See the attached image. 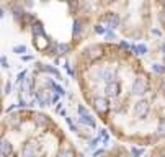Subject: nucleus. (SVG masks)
I'll list each match as a JSON object with an SVG mask.
<instances>
[{
	"instance_id": "41",
	"label": "nucleus",
	"mask_w": 165,
	"mask_h": 157,
	"mask_svg": "<svg viewBox=\"0 0 165 157\" xmlns=\"http://www.w3.org/2000/svg\"><path fill=\"white\" fill-rule=\"evenodd\" d=\"M61 2H69V0H61Z\"/></svg>"
},
{
	"instance_id": "9",
	"label": "nucleus",
	"mask_w": 165,
	"mask_h": 157,
	"mask_svg": "<svg viewBox=\"0 0 165 157\" xmlns=\"http://www.w3.org/2000/svg\"><path fill=\"white\" fill-rule=\"evenodd\" d=\"M87 53H88V58L90 59H100L103 56V49H102V46L95 44V46H90L87 49Z\"/></svg>"
},
{
	"instance_id": "3",
	"label": "nucleus",
	"mask_w": 165,
	"mask_h": 157,
	"mask_svg": "<svg viewBox=\"0 0 165 157\" xmlns=\"http://www.w3.org/2000/svg\"><path fill=\"white\" fill-rule=\"evenodd\" d=\"M93 106L98 113H106L110 110V102L103 97H95L93 98Z\"/></svg>"
},
{
	"instance_id": "26",
	"label": "nucleus",
	"mask_w": 165,
	"mask_h": 157,
	"mask_svg": "<svg viewBox=\"0 0 165 157\" xmlns=\"http://www.w3.org/2000/svg\"><path fill=\"white\" fill-rule=\"evenodd\" d=\"M98 141H100V138H97V139H93V141H90V144H88V147H90V149H95V147H97V144H98Z\"/></svg>"
},
{
	"instance_id": "35",
	"label": "nucleus",
	"mask_w": 165,
	"mask_h": 157,
	"mask_svg": "<svg viewBox=\"0 0 165 157\" xmlns=\"http://www.w3.org/2000/svg\"><path fill=\"white\" fill-rule=\"evenodd\" d=\"M119 44H121V48H131V46H129V44H128V43H126V41H121V43H119Z\"/></svg>"
},
{
	"instance_id": "22",
	"label": "nucleus",
	"mask_w": 165,
	"mask_h": 157,
	"mask_svg": "<svg viewBox=\"0 0 165 157\" xmlns=\"http://www.w3.org/2000/svg\"><path fill=\"white\" fill-rule=\"evenodd\" d=\"M157 131H159V134L162 138H165V119H162L159 123V129H157Z\"/></svg>"
},
{
	"instance_id": "42",
	"label": "nucleus",
	"mask_w": 165,
	"mask_h": 157,
	"mask_svg": "<svg viewBox=\"0 0 165 157\" xmlns=\"http://www.w3.org/2000/svg\"><path fill=\"white\" fill-rule=\"evenodd\" d=\"M163 3H165V0H163Z\"/></svg>"
},
{
	"instance_id": "33",
	"label": "nucleus",
	"mask_w": 165,
	"mask_h": 157,
	"mask_svg": "<svg viewBox=\"0 0 165 157\" xmlns=\"http://www.w3.org/2000/svg\"><path fill=\"white\" fill-rule=\"evenodd\" d=\"M159 20L160 21H165V12H160L159 13Z\"/></svg>"
},
{
	"instance_id": "5",
	"label": "nucleus",
	"mask_w": 165,
	"mask_h": 157,
	"mask_svg": "<svg viewBox=\"0 0 165 157\" xmlns=\"http://www.w3.org/2000/svg\"><path fill=\"white\" fill-rule=\"evenodd\" d=\"M149 113V102L147 100H141V102L136 103L134 106V115L138 118H144L146 115Z\"/></svg>"
},
{
	"instance_id": "36",
	"label": "nucleus",
	"mask_w": 165,
	"mask_h": 157,
	"mask_svg": "<svg viewBox=\"0 0 165 157\" xmlns=\"http://www.w3.org/2000/svg\"><path fill=\"white\" fill-rule=\"evenodd\" d=\"M33 56H23V61H31Z\"/></svg>"
},
{
	"instance_id": "13",
	"label": "nucleus",
	"mask_w": 165,
	"mask_h": 157,
	"mask_svg": "<svg viewBox=\"0 0 165 157\" xmlns=\"http://www.w3.org/2000/svg\"><path fill=\"white\" fill-rule=\"evenodd\" d=\"M131 49L136 53V54H139V56H144V54H147V46L146 44H139V46H134V44H131Z\"/></svg>"
},
{
	"instance_id": "38",
	"label": "nucleus",
	"mask_w": 165,
	"mask_h": 157,
	"mask_svg": "<svg viewBox=\"0 0 165 157\" xmlns=\"http://www.w3.org/2000/svg\"><path fill=\"white\" fill-rule=\"evenodd\" d=\"M152 33H154V34H159V36H160V34H162V33L159 31V30H152Z\"/></svg>"
},
{
	"instance_id": "10",
	"label": "nucleus",
	"mask_w": 165,
	"mask_h": 157,
	"mask_svg": "<svg viewBox=\"0 0 165 157\" xmlns=\"http://www.w3.org/2000/svg\"><path fill=\"white\" fill-rule=\"evenodd\" d=\"M13 151V147L10 144V141H7V139H2V142H0V152H2L3 157H8Z\"/></svg>"
},
{
	"instance_id": "39",
	"label": "nucleus",
	"mask_w": 165,
	"mask_h": 157,
	"mask_svg": "<svg viewBox=\"0 0 165 157\" xmlns=\"http://www.w3.org/2000/svg\"><path fill=\"white\" fill-rule=\"evenodd\" d=\"M162 51H163V61H165V44H162Z\"/></svg>"
},
{
	"instance_id": "37",
	"label": "nucleus",
	"mask_w": 165,
	"mask_h": 157,
	"mask_svg": "<svg viewBox=\"0 0 165 157\" xmlns=\"http://www.w3.org/2000/svg\"><path fill=\"white\" fill-rule=\"evenodd\" d=\"M57 100H59V94H57V95H54V97H52V103H56Z\"/></svg>"
},
{
	"instance_id": "32",
	"label": "nucleus",
	"mask_w": 165,
	"mask_h": 157,
	"mask_svg": "<svg viewBox=\"0 0 165 157\" xmlns=\"http://www.w3.org/2000/svg\"><path fill=\"white\" fill-rule=\"evenodd\" d=\"M64 67H66V70H67V72H69L70 75H74V72H72V69H70V66H69V64H66Z\"/></svg>"
},
{
	"instance_id": "14",
	"label": "nucleus",
	"mask_w": 165,
	"mask_h": 157,
	"mask_svg": "<svg viewBox=\"0 0 165 157\" xmlns=\"http://www.w3.org/2000/svg\"><path fill=\"white\" fill-rule=\"evenodd\" d=\"M12 13H13V18H17V20H20L21 17L25 15V13H23V8H21L20 5H15V7H13V8H12Z\"/></svg>"
},
{
	"instance_id": "25",
	"label": "nucleus",
	"mask_w": 165,
	"mask_h": 157,
	"mask_svg": "<svg viewBox=\"0 0 165 157\" xmlns=\"http://www.w3.org/2000/svg\"><path fill=\"white\" fill-rule=\"evenodd\" d=\"M13 53L23 54V53H26V46H15V48H13Z\"/></svg>"
},
{
	"instance_id": "19",
	"label": "nucleus",
	"mask_w": 165,
	"mask_h": 157,
	"mask_svg": "<svg viewBox=\"0 0 165 157\" xmlns=\"http://www.w3.org/2000/svg\"><path fill=\"white\" fill-rule=\"evenodd\" d=\"M69 51V44H57V54H66Z\"/></svg>"
},
{
	"instance_id": "24",
	"label": "nucleus",
	"mask_w": 165,
	"mask_h": 157,
	"mask_svg": "<svg viewBox=\"0 0 165 157\" xmlns=\"http://www.w3.org/2000/svg\"><path fill=\"white\" fill-rule=\"evenodd\" d=\"M95 31H97L98 34H105V33H106V26H105V25H97V26H95Z\"/></svg>"
},
{
	"instance_id": "34",
	"label": "nucleus",
	"mask_w": 165,
	"mask_h": 157,
	"mask_svg": "<svg viewBox=\"0 0 165 157\" xmlns=\"http://www.w3.org/2000/svg\"><path fill=\"white\" fill-rule=\"evenodd\" d=\"M105 151H103V149H100V151H97V152H93V157H97V155H102Z\"/></svg>"
},
{
	"instance_id": "6",
	"label": "nucleus",
	"mask_w": 165,
	"mask_h": 157,
	"mask_svg": "<svg viewBox=\"0 0 165 157\" xmlns=\"http://www.w3.org/2000/svg\"><path fill=\"white\" fill-rule=\"evenodd\" d=\"M105 92H106V97H111V98H114V97H118L119 95V92H121V85L118 84V82H108L106 84V89H105Z\"/></svg>"
},
{
	"instance_id": "17",
	"label": "nucleus",
	"mask_w": 165,
	"mask_h": 157,
	"mask_svg": "<svg viewBox=\"0 0 165 157\" xmlns=\"http://www.w3.org/2000/svg\"><path fill=\"white\" fill-rule=\"evenodd\" d=\"M56 157H75V154L70 151V149H62V151H59L57 152V155Z\"/></svg>"
},
{
	"instance_id": "31",
	"label": "nucleus",
	"mask_w": 165,
	"mask_h": 157,
	"mask_svg": "<svg viewBox=\"0 0 165 157\" xmlns=\"http://www.w3.org/2000/svg\"><path fill=\"white\" fill-rule=\"evenodd\" d=\"M66 119H67V124L70 126V129H72V131H75V126L72 124V121H70V118H66Z\"/></svg>"
},
{
	"instance_id": "7",
	"label": "nucleus",
	"mask_w": 165,
	"mask_h": 157,
	"mask_svg": "<svg viewBox=\"0 0 165 157\" xmlns=\"http://www.w3.org/2000/svg\"><path fill=\"white\" fill-rule=\"evenodd\" d=\"M105 26L110 28V30H114V28H118L119 25V17L116 15V13H110V15L105 17Z\"/></svg>"
},
{
	"instance_id": "11",
	"label": "nucleus",
	"mask_w": 165,
	"mask_h": 157,
	"mask_svg": "<svg viewBox=\"0 0 165 157\" xmlns=\"http://www.w3.org/2000/svg\"><path fill=\"white\" fill-rule=\"evenodd\" d=\"M31 33L34 36H44V26L39 21H33L31 23Z\"/></svg>"
},
{
	"instance_id": "2",
	"label": "nucleus",
	"mask_w": 165,
	"mask_h": 157,
	"mask_svg": "<svg viewBox=\"0 0 165 157\" xmlns=\"http://www.w3.org/2000/svg\"><path fill=\"white\" fill-rule=\"evenodd\" d=\"M78 115H80V118H78V121L80 123H85V124H88V126H92V128H95L97 126V123H95V119L92 118V115L87 111V108L85 106H82V105H78Z\"/></svg>"
},
{
	"instance_id": "1",
	"label": "nucleus",
	"mask_w": 165,
	"mask_h": 157,
	"mask_svg": "<svg viewBox=\"0 0 165 157\" xmlns=\"http://www.w3.org/2000/svg\"><path fill=\"white\" fill-rule=\"evenodd\" d=\"M146 92H147V80L142 77H138L132 84V94L141 97V95H144Z\"/></svg>"
},
{
	"instance_id": "15",
	"label": "nucleus",
	"mask_w": 165,
	"mask_h": 157,
	"mask_svg": "<svg viewBox=\"0 0 165 157\" xmlns=\"http://www.w3.org/2000/svg\"><path fill=\"white\" fill-rule=\"evenodd\" d=\"M41 69H42V70H46V72H49V74H54L57 78H61L59 70H57V69H54V67H51V66H44V64H42V66H41Z\"/></svg>"
},
{
	"instance_id": "28",
	"label": "nucleus",
	"mask_w": 165,
	"mask_h": 157,
	"mask_svg": "<svg viewBox=\"0 0 165 157\" xmlns=\"http://www.w3.org/2000/svg\"><path fill=\"white\" fill-rule=\"evenodd\" d=\"M10 90H12V84L7 82V85H5V94H10Z\"/></svg>"
},
{
	"instance_id": "18",
	"label": "nucleus",
	"mask_w": 165,
	"mask_h": 157,
	"mask_svg": "<svg viewBox=\"0 0 165 157\" xmlns=\"http://www.w3.org/2000/svg\"><path fill=\"white\" fill-rule=\"evenodd\" d=\"M49 85H51V87L56 90V94H59V95H64L66 94V92H64V89L61 87V85H57V84H54L52 80H49Z\"/></svg>"
},
{
	"instance_id": "29",
	"label": "nucleus",
	"mask_w": 165,
	"mask_h": 157,
	"mask_svg": "<svg viewBox=\"0 0 165 157\" xmlns=\"http://www.w3.org/2000/svg\"><path fill=\"white\" fill-rule=\"evenodd\" d=\"M105 38H110V39H113V38H114L113 31H106V33H105Z\"/></svg>"
},
{
	"instance_id": "23",
	"label": "nucleus",
	"mask_w": 165,
	"mask_h": 157,
	"mask_svg": "<svg viewBox=\"0 0 165 157\" xmlns=\"http://www.w3.org/2000/svg\"><path fill=\"white\" fill-rule=\"evenodd\" d=\"M142 149H138V147H131V154H132V157H139V155H142Z\"/></svg>"
},
{
	"instance_id": "30",
	"label": "nucleus",
	"mask_w": 165,
	"mask_h": 157,
	"mask_svg": "<svg viewBox=\"0 0 165 157\" xmlns=\"http://www.w3.org/2000/svg\"><path fill=\"white\" fill-rule=\"evenodd\" d=\"M26 75V72H21V74H18V77H17V82H21L23 80V77Z\"/></svg>"
},
{
	"instance_id": "8",
	"label": "nucleus",
	"mask_w": 165,
	"mask_h": 157,
	"mask_svg": "<svg viewBox=\"0 0 165 157\" xmlns=\"http://www.w3.org/2000/svg\"><path fill=\"white\" fill-rule=\"evenodd\" d=\"M36 100H38V103H39L41 106H48L49 103L52 102V98H49V94H48L46 90H38Z\"/></svg>"
},
{
	"instance_id": "4",
	"label": "nucleus",
	"mask_w": 165,
	"mask_h": 157,
	"mask_svg": "<svg viewBox=\"0 0 165 157\" xmlns=\"http://www.w3.org/2000/svg\"><path fill=\"white\" fill-rule=\"evenodd\" d=\"M39 152V146L34 141H30L23 146V157H36Z\"/></svg>"
},
{
	"instance_id": "12",
	"label": "nucleus",
	"mask_w": 165,
	"mask_h": 157,
	"mask_svg": "<svg viewBox=\"0 0 165 157\" xmlns=\"http://www.w3.org/2000/svg\"><path fill=\"white\" fill-rule=\"evenodd\" d=\"M48 116L42 115V113H34V123L36 124H41V126H46L48 124Z\"/></svg>"
},
{
	"instance_id": "20",
	"label": "nucleus",
	"mask_w": 165,
	"mask_h": 157,
	"mask_svg": "<svg viewBox=\"0 0 165 157\" xmlns=\"http://www.w3.org/2000/svg\"><path fill=\"white\" fill-rule=\"evenodd\" d=\"M152 70H154V72H157V74H163L165 72V67L160 66V64H152Z\"/></svg>"
},
{
	"instance_id": "16",
	"label": "nucleus",
	"mask_w": 165,
	"mask_h": 157,
	"mask_svg": "<svg viewBox=\"0 0 165 157\" xmlns=\"http://www.w3.org/2000/svg\"><path fill=\"white\" fill-rule=\"evenodd\" d=\"M80 31H82V21H80V20H75V21H74V31H72L74 38H77Z\"/></svg>"
},
{
	"instance_id": "21",
	"label": "nucleus",
	"mask_w": 165,
	"mask_h": 157,
	"mask_svg": "<svg viewBox=\"0 0 165 157\" xmlns=\"http://www.w3.org/2000/svg\"><path fill=\"white\" fill-rule=\"evenodd\" d=\"M105 80H108V82H113V78H114V72H113V70H105Z\"/></svg>"
},
{
	"instance_id": "40",
	"label": "nucleus",
	"mask_w": 165,
	"mask_h": 157,
	"mask_svg": "<svg viewBox=\"0 0 165 157\" xmlns=\"http://www.w3.org/2000/svg\"><path fill=\"white\" fill-rule=\"evenodd\" d=\"M154 157H163V155H160V154H155Z\"/></svg>"
},
{
	"instance_id": "27",
	"label": "nucleus",
	"mask_w": 165,
	"mask_h": 157,
	"mask_svg": "<svg viewBox=\"0 0 165 157\" xmlns=\"http://www.w3.org/2000/svg\"><path fill=\"white\" fill-rule=\"evenodd\" d=\"M0 62H2V67H3V69H7V67H8V61H7V58H5V56H2V61H0Z\"/></svg>"
}]
</instances>
